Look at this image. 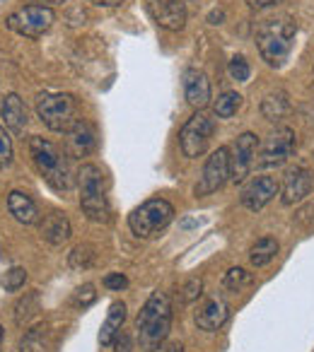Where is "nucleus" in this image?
Instances as JSON below:
<instances>
[{
    "mask_svg": "<svg viewBox=\"0 0 314 352\" xmlns=\"http://www.w3.org/2000/svg\"><path fill=\"white\" fill-rule=\"evenodd\" d=\"M169 328H172V302L165 292H152L136 318L140 347L147 352H157L163 347Z\"/></svg>",
    "mask_w": 314,
    "mask_h": 352,
    "instance_id": "f257e3e1",
    "label": "nucleus"
},
{
    "mask_svg": "<svg viewBox=\"0 0 314 352\" xmlns=\"http://www.w3.org/2000/svg\"><path fill=\"white\" fill-rule=\"evenodd\" d=\"M30 155L34 166L39 169V174L46 179L51 188L56 191H68L73 186V169L68 164V155L59 150V145H54L51 140L39 135L30 138Z\"/></svg>",
    "mask_w": 314,
    "mask_h": 352,
    "instance_id": "f03ea898",
    "label": "nucleus"
},
{
    "mask_svg": "<svg viewBox=\"0 0 314 352\" xmlns=\"http://www.w3.org/2000/svg\"><path fill=\"white\" fill-rule=\"evenodd\" d=\"M297 27L293 20H269L256 30V49L271 68H283L295 44Z\"/></svg>",
    "mask_w": 314,
    "mask_h": 352,
    "instance_id": "7ed1b4c3",
    "label": "nucleus"
},
{
    "mask_svg": "<svg viewBox=\"0 0 314 352\" xmlns=\"http://www.w3.org/2000/svg\"><path fill=\"white\" fill-rule=\"evenodd\" d=\"M78 186H80V208L85 217L92 222L109 220V196H107V176L97 164H83L78 169Z\"/></svg>",
    "mask_w": 314,
    "mask_h": 352,
    "instance_id": "20e7f679",
    "label": "nucleus"
},
{
    "mask_svg": "<svg viewBox=\"0 0 314 352\" xmlns=\"http://www.w3.org/2000/svg\"><path fill=\"white\" fill-rule=\"evenodd\" d=\"M36 116L49 131L68 133L78 121V102L68 92H44L36 97Z\"/></svg>",
    "mask_w": 314,
    "mask_h": 352,
    "instance_id": "39448f33",
    "label": "nucleus"
},
{
    "mask_svg": "<svg viewBox=\"0 0 314 352\" xmlns=\"http://www.w3.org/2000/svg\"><path fill=\"white\" fill-rule=\"evenodd\" d=\"M174 220V208L165 198H150L128 215V227L138 239H155Z\"/></svg>",
    "mask_w": 314,
    "mask_h": 352,
    "instance_id": "423d86ee",
    "label": "nucleus"
},
{
    "mask_svg": "<svg viewBox=\"0 0 314 352\" xmlns=\"http://www.w3.org/2000/svg\"><path fill=\"white\" fill-rule=\"evenodd\" d=\"M213 133H216V123L208 116L206 111H196L179 131V147H182L184 157L189 160H196L203 152L208 150V142H211Z\"/></svg>",
    "mask_w": 314,
    "mask_h": 352,
    "instance_id": "0eeeda50",
    "label": "nucleus"
},
{
    "mask_svg": "<svg viewBox=\"0 0 314 352\" xmlns=\"http://www.w3.org/2000/svg\"><path fill=\"white\" fill-rule=\"evenodd\" d=\"M8 30H12L15 34L27 36V39H39L44 32L51 30L54 25V10L44 6H25L20 10L10 12L6 20Z\"/></svg>",
    "mask_w": 314,
    "mask_h": 352,
    "instance_id": "6e6552de",
    "label": "nucleus"
},
{
    "mask_svg": "<svg viewBox=\"0 0 314 352\" xmlns=\"http://www.w3.org/2000/svg\"><path fill=\"white\" fill-rule=\"evenodd\" d=\"M227 179H230V150L227 147H218L206 160V164H203V174L198 179L193 193H196V198L211 196L218 188L225 186Z\"/></svg>",
    "mask_w": 314,
    "mask_h": 352,
    "instance_id": "1a4fd4ad",
    "label": "nucleus"
},
{
    "mask_svg": "<svg viewBox=\"0 0 314 352\" xmlns=\"http://www.w3.org/2000/svg\"><path fill=\"white\" fill-rule=\"evenodd\" d=\"M256 150H259V138L254 133H242L237 138L230 150V182L242 184L249 176L256 162Z\"/></svg>",
    "mask_w": 314,
    "mask_h": 352,
    "instance_id": "9d476101",
    "label": "nucleus"
},
{
    "mask_svg": "<svg viewBox=\"0 0 314 352\" xmlns=\"http://www.w3.org/2000/svg\"><path fill=\"white\" fill-rule=\"evenodd\" d=\"M295 145H297V140H295V131H290V128H278V131L266 140L264 150H261L259 166H266V169H269V166L285 164V162L293 157Z\"/></svg>",
    "mask_w": 314,
    "mask_h": 352,
    "instance_id": "9b49d317",
    "label": "nucleus"
},
{
    "mask_svg": "<svg viewBox=\"0 0 314 352\" xmlns=\"http://www.w3.org/2000/svg\"><path fill=\"white\" fill-rule=\"evenodd\" d=\"M278 191H280V186L273 176H254V179L242 188L240 201L247 210L256 212V210H261V208L269 206V203L278 196Z\"/></svg>",
    "mask_w": 314,
    "mask_h": 352,
    "instance_id": "f8f14e48",
    "label": "nucleus"
},
{
    "mask_svg": "<svg viewBox=\"0 0 314 352\" xmlns=\"http://www.w3.org/2000/svg\"><path fill=\"white\" fill-rule=\"evenodd\" d=\"M147 12L160 25L163 30L179 32L187 25V6L184 0H150L147 3Z\"/></svg>",
    "mask_w": 314,
    "mask_h": 352,
    "instance_id": "ddd939ff",
    "label": "nucleus"
},
{
    "mask_svg": "<svg viewBox=\"0 0 314 352\" xmlns=\"http://www.w3.org/2000/svg\"><path fill=\"white\" fill-rule=\"evenodd\" d=\"M314 186V176L307 166H295L285 174L283 188H280V201L283 206H297L304 198L312 193Z\"/></svg>",
    "mask_w": 314,
    "mask_h": 352,
    "instance_id": "4468645a",
    "label": "nucleus"
},
{
    "mask_svg": "<svg viewBox=\"0 0 314 352\" xmlns=\"http://www.w3.org/2000/svg\"><path fill=\"white\" fill-rule=\"evenodd\" d=\"M184 97H187L189 107H193L196 111L208 107V102H211V80L203 70L189 68L184 73Z\"/></svg>",
    "mask_w": 314,
    "mask_h": 352,
    "instance_id": "2eb2a0df",
    "label": "nucleus"
},
{
    "mask_svg": "<svg viewBox=\"0 0 314 352\" xmlns=\"http://www.w3.org/2000/svg\"><path fill=\"white\" fill-rule=\"evenodd\" d=\"M65 135H68L65 138L68 157H87L90 152L94 150V145H97V133H94V128L90 126L87 121H83V118H78L75 126L70 128Z\"/></svg>",
    "mask_w": 314,
    "mask_h": 352,
    "instance_id": "dca6fc26",
    "label": "nucleus"
},
{
    "mask_svg": "<svg viewBox=\"0 0 314 352\" xmlns=\"http://www.w3.org/2000/svg\"><path fill=\"white\" fill-rule=\"evenodd\" d=\"M227 318H230V307H227V302L220 297H213L198 307L196 326L201 328V331L213 333V331H218V328L225 326Z\"/></svg>",
    "mask_w": 314,
    "mask_h": 352,
    "instance_id": "f3484780",
    "label": "nucleus"
},
{
    "mask_svg": "<svg viewBox=\"0 0 314 352\" xmlns=\"http://www.w3.org/2000/svg\"><path fill=\"white\" fill-rule=\"evenodd\" d=\"M8 212H10L20 225H36V222H39V208H36V203L22 191L8 193Z\"/></svg>",
    "mask_w": 314,
    "mask_h": 352,
    "instance_id": "a211bd4d",
    "label": "nucleus"
},
{
    "mask_svg": "<svg viewBox=\"0 0 314 352\" xmlns=\"http://www.w3.org/2000/svg\"><path fill=\"white\" fill-rule=\"evenodd\" d=\"M0 116L6 121V128L12 133H22L27 126V107L22 102L20 94L10 92L3 99V107H0Z\"/></svg>",
    "mask_w": 314,
    "mask_h": 352,
    "instance_id": "6ab92c4d",
    "label": "nucleus"
},
{
    "mask_svg": "<svg viewBox=\"0 0 314 352\" xmlns=\"http://www.w3.org/2000/svg\"><path fill=\"white\" fill-rule=\"evenodd\" d=\"M70 234H73L70 220L59 210L49 212V215L44 217V222H41V236H44L49 244H54V246L65 244V241L70 239Z\"/></svg>",
    "mask_w": 314,
    "mask_h": 352,
    "instance_id": "aec40b11",
    "label": "nucleus"
},
{
    "mask_svg": "<svg viewBox=\"0 0 314 352\" xmlns=\"http://www.w3.org/2000/svg\"><path fill=\"white\" fill-rule=\"evenodd\" d=\"M123 321H126V304L114 302L112 307H109L107 318H104L102 331H99V342H102V347H112L114 345V340L121 336Z\"/></svg>",
    "mask_w": 314,
    "mask_h": 352,
    "instance_id": "412c9836",
    "label": "nucleus"
},
{
    "mask_svg": "<svg viewBox=\"0 0 314 352\" xmlns=\"http://www.w3.org/2000/svg\"><path fill=\"white\" fill-rule=\"evenodd\" d=\"M51 350V331L46 323H36L34 328L22 336L20 352H49Z\"/></svg>",
    "mask_w": 314,
    "mask_h": 352,
    "instance_id": "4be33fe9",
    "label": "nucleus"
},
{
    "mask_svg": "<svg viewBox=\"0 0 314 352\" xmlns=\"http://www.w3.org/2000/svg\"><path fill=\"white\" fill-rule=\"evenodd\" d=\"M278 241L273 239V236H264V239H259L254 246L249 249V261L254 268H264V265H269L271 261L275 258V254H278Z\"/></svg>",
    "mask_w": 314,
    "mask_h": 352,
    "instance_id": "5701e85b",
    "label": "nucleus"
},
{
    "mask_svg": "<svg viewBox=\"0 0 314 352\" xmlns=\"http://www.w3.org/2000/svg\"><path fill=\"white\" fill-rule=\"evenodd\" d=\"M288 111H290V102L283 92L269 94V97L264 99V104H261V113H264V118H269V121H273V123L280 121V118H285V113Z\"/></svg>",
    "mask_w": 314,
    "mask_h": 352,
    "instance_id": "b1692460",
    "label": "nucleus"
},
{
    "mask_svg": "<svg viewBox=\"0 0 314 352\" xmlns=\"http://www.w3.org/2000/svg\"><path fill=\"white\" fill-rule=\"evenodd\" d=\"M240 104L242 97L237 92H222L213 104V111H216L218 118H232L237 113V109H240Z\"/></svg>",
    "mask_w": 314,
    "mask_h": 352,
    "instance_id": "393cba45",
    "label": "nucleus"
},
{
    "mask_svg": "<svg viewBox=\"0 0 314 352\" xmlns=\"http://www.w3.org/2000/svg\"><path fill=\"white\" fill-rule=\"evenodd\" d=\"M249 283H251V275L247 273L244 268H230L225 273V280H222V285H225L227 289H232V292H240V289Z\"/></svg>",
    "mask_w": 314,
    "mask_h": 352,
    "instance_id": "a878e982",
    "label": "nucleus"
},
{
    "mask_svg": "<svg viewBox=\"0 0 314 352\" xmlns=\"http://www.w3.org/2000/svg\"><path fill=\"white\" fill-rule=\"evenodd\" d=\"M3 287L8 289V292H17L20 287H25V283H27V270L25 268H20V265H15V268H10L6 275H3Z\"/></svg>",
    "mask_w": 314,
    "mask_h": 352,
    "instance_id": "bb28decb",
    "label": "nucleus"
},
{
    "mask_svg": "<svg viewBox=\"0 0 314 352\" xmlns=\"http://www.w3.org/2000/svg\"><path fill=\"white\" fill-rule=\"evenodd\" d=\"M12 138L6 131V126H0V169H8L12 164Z\"/></svg>",
    "mask_w": 314,
    "mask_h": 352,
    "instance_id": "cd10ccee",
    "label": "nucleus"
},
{
    "mask_svg": "<svg viewBox=\"0 0 314 352\" xmlns=\"http://www.w3.org/2000/svg\"><path fill=\"white\" fill-rule=\"evenodd\" d=\"M227 70H230V78L237 80V82H247L251 75V68H249V63H247L244 56H235V58L230 60V68Z\"/></svg>",
    "mask_w": 314,
    "mask_h": 352,
    "instance_id": "c85d7f7f",
    "label": "nucleus"
},
{
    "mask_svg": "<svg viewBox=\"0 0 314 352\" xmlns=\"http://www.w3.org/2000/svg\"><path fill=\"white\" fill-rule=\"evenodd\" d=\"M92 261H94V254L90 246H78V249L70 254V265H73V268H90Z\"/></svg>",
    "mask_w": 314,
    "mask_h": 352,
    "instance_id": "c756f323",
    "label": "nucleus"
},
{
    "mask_svg": "<svg viewBox=\"0 0 314 352\" xmlns=\"http://www.w3.org/2000/svg\"><path fill=\"white\" fill-rule=\"evenodd\" d=\"M97 299V292H94V287L92 285H83V287H78L75 289V307L78 309H85V307H90V304Z\"/></svg>",
    "mask_w": 314,
    "mask_h": 352,
    "instance_id": "7c9ffc66",
    "label": "nucleus"
},
{
    "mask_svg": "<svg viewBox=\"0 0 314 352\" xmlns=\"http://www.w3.org/2000/svg\"><path fill=\"white\" fill-rule=\"evenodd\" d=\"M201 289H203V280L201 278H193V280H189L187 285H184V289H182V302H193V299H198L201 297Z\"/></svg>",
    "mask_w": 314,
    "mask_h": 352,
    "instance_id": "2f4dec72",
    "label": "nucleus"
},
{
    "mask_svg": "<svg viewBox=\"0 0 314 352\" xmlns=\"http://www.w3.org/2000/svg\"><path fill=\"white\" fill-rule=\"evenodd\" d=\"M104 287L114 289V292H121V289L128 287V278L121 273H109L107 278H104Z\"/></svg>",
    "mask_w": 314,
    "mask_h": 352,
    "instance_id": "473e14b6",
    "label": "nucleus"
},
{
    "mask_svg": "<svg viewBox=\"0 0 314 352\" xmlns=\"http://www.w3.org/2000/svg\"><path fill=\"white\" fill-rule=\"evenodd\" d=\"M278 0H247V6L249 8H256V10H261V8H271L275 6Z\"/></svg>",
    "mask_w": 314,
    "mask_h": 352,
    "instance_id": "72a5a7b5",
    "label": "nucleus"
},
{
    "mask_svg": "<svg viewBox=\"0 0 314 352\" xmlns=\"http://www.w3.org/2000/svg\"><path fill=\"white\" fill-rule=\"evenodd\" d=\"M65 0H32V6H44V8H54V6H63Z\"/></svg>",
    "mask_w": 314,
    "mask_h": 352,
    "instance_id": "f704fd0d",
    "label": "nucleus"
},
{
    "mask_svg": "<svg viewBox=\"0 0 314 352\" xmlns=\"http://www.w3.org/2000/svg\"><path fill=\"white\" fill-rule=\"evenodd\" d=\"M90 3H94V6H102V8H116V6H121L123 0H90Z\"/></svg>",
    "mask_w": 314,
    "mask_h": 352,
    "instance_id": "c9c22d12",
    "label": "nucleus"
},
{
    "mask_svg": "<svg viewBox=\"0 0 314 352\" xmlns=\"http://www.w3.org/2000/svg\"><path fill=\"white\" fill-rule=\"evenodd\" d=\"M222 17H225V12H222V10L211 12V17H208V22H211V25H220V20H222Z\"/></svg>",
    "mask_w": 314,
    "mask_h": 352,
    "instance_id": "e433bc0d",
    "label": "nucleus"
},
{
    "mask_svg": "<svg viewBox=\"0 0 314 352\" xmlns=\"http://www.w3.org/2000/svg\"><path fill=\"white\" fill-rule=\"evenodd\" d=\"M169 352H184V347L182 345H172V347H169Z\"/></svg>",
    "mask_w": 314,
    "mask_h": 352,
    "instance_id": "4c0bfd02",
    "label": "nucleus"
},
{
    "mask_svg": "<svg viewBox=\"0 0 314 352\" xmlns=\"http://www.w3.org/2000/svg\"><path fill=\"white\" fill-rule=\"evenodd\" d=\"M3 336H6V333H3V326H0V347H3Z\"/></svg>",
    "mask_w": 314,
    "mask_h": 352,
    "instance_id": "58836bf2",
    "label": "nucleus"
}]
</instances>
